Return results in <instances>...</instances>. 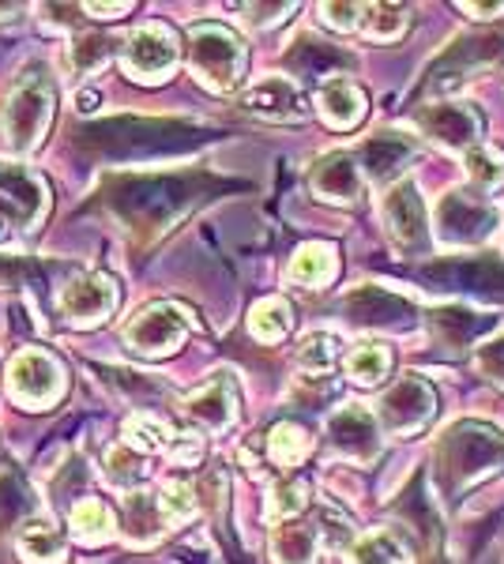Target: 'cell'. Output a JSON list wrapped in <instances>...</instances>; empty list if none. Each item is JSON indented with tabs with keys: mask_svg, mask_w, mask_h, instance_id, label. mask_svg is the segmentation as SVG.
<instances>
[{
	"mask_svg": "<svg viewBox=\"0 0 504 564\" xmlns=\"http://www.w3.org/2000/svg\"><path fill=\"white\" fill-rule=\"evenodd\" d=\"M218 188H230V181H218L204 170L185 174H121L109 177L98 188V204L136 238H154L181 215L192 212L200 199L215 196Z\"/></svg>",
	"mask_w": 504,
	"mask_h": 564,
	"instance_id": "obj_1",
	"label": "cell"
},
{
	"mask_svg": "<svg viewBox=\"0 0 504 564\" xmlns=\"http://www.w3.org/2000/svg\"><path fill=\"white\" fill-rule=\"evenodd\" d=\"M211 129L181 117H109V121L84 124L72 135V148L87 151L90 159L143 162L159 154H185L204 148Z\"/></svg>",
	"mask_w": 504,
	"mask_h": 564,
	"instance_id": "obj_2",
	"label": "cell"
},
{
	"mask_svg": "<svg viewBox=\"0 0 504 564\" xmlns=\"http://www.w3.org/2000/svg\"><path fill=\"white\" fill-rule=\"evenodd\" d=\"M497 470H504V433L493 430L490 422L463 417V422L448 425L433 448L437 494L448 508L460 505L467 489Z\"/></svg>",
	"mask_w": 504,
	"mask_h": 564,
	"instance_id": "obj_3",
	"label": "cell"
},
{
	"mask_svg": "<svg viewBox=\"0 0 504 564\" xmlns=\"http://www.w3.org/2000/svg\"><path fill=\"white\" fill-rule=\"evenodd\" d=\"M504 61V26H493V31H474V34H460V39L448 42L444 53H437L433 65L426 68L421 84L415 87V102L421 98H437L444 90L460 87L471 72L501 65Z\"/></svg>",
	"mask_w": 504,
	"mask_h": 564,
	"instance_id": "obj_4",
	"label": "cell"
},
{
	"mask_svg": "<svg viewBox=\"0 0 504 564\" xmlns=\"http://www.w3.org/2000/svg\"><path fill=\"white\" fill-rule=\"evenodd\" d=\"M53 121V79L45 68H31L20 76V84L8 90L0 106V132L8 151L26 154L42 140Z\"/></svg>",
	"mask_w": 504,
	"mask_h": 564,
	"instance_id": "obj_5",
	"label": "cell"
},
{
	"mask_svg": "<svg viewBox=\"0 0 504 564\" xmlns=\"http://www.w3.org/2000/svg\"><path fill=\"white\" fill-rule=\"evenodd\" d=\"M418 279L433 290H444V294H471L485 297V302H504V260L493 257V252L421 263Z\"/></svg>",
	"mask_w": 504,
	"mask_h": 564,
	"instance_id": "obj_6",
	"label": "cell"
},
{
	"mask_svg": "<svg viewBox=\"0 0 504 564\" xmlns=\"http://www.w3.org/2000/svg\"><path fill=\"white\" fill-rule=\"evenodd\" d=\"M189 65L211 90H234L245 72V45L218 23H196L189 31Z\"/></svg>",
	"mask_w": 504,
	"mask_h": 564,
	"instance_id": "obj_7",
	"label": "cell"
},
{
	"mask_svg": "<svg viewBox=\"0 0 504 564\" xmlns=\"http://www.w3.org/2000/svg\"><path fill=\"white\" fill-rule=\"evenodd\" d=\"M497 226V207L471 188H452L437 204V234L448 245H479Z\"/></svg>",
	"mask_w": 504,
	"mask_h": 564,
	"instance_id": "obj_8",
	"label": "cell"
},
{
	"mask_svg": "<svg viewBox=\"0 0 504 564\" xmlns=\"http://www.w3.org/2000/svg\"><path fill=\"white\" fill-rule=\"evenodd\" d=\"M343 316L357 327H380V332H410L418 324V305L410 297L396 294V290H384V286H365L351 290L343 297Z\"/></svg>",
	"mask_w": 504,
	"mask_h": 564,
	"instance_id": "obj_9",
	"label": "cell"
},
{
	"mask_svg": "<svg viewBox=\"0 0 504 564\" xmlns=\"http://www.w3.org/2000/svg\"><path fill=\"white\" fill-rule=\"evenodd\" d=\"M189 327L192 321L185 308L173 302H159V305H148L125 327V343H128V350L143 354V358H159V354H170L181 347Z\"/></svg>",
	"mask_w": 504,
	"mask_h": 564,
	"instance_id": "obj_10",
	"label": "cell"
},
{
	"mask_svg": "<svg viewBox=\"0 0 504 564\" xmlns=\"http://www.w3.org/2000/svg\"><path fill=\"white\" fill-rule=\"evenodd\" d=\"M433 411H437L433 388L421 377H403L399 384H392L388 395L380 399L377 422L388 436H410L433 417Z\"/></svg>",
	"mask_w": 504,
	"mask_h": 564,
	"instance_id": "obj_11",
	"label": "cell"
},
{
	"mask_svg": "<svg viewBox=\"0 0 504 564\" xmlns=\"http://www.w3.org/2000/svg\"><path fill=\"white\" fill-rule=\"evenodd\" d=\"M121 65L128 76L154 84V79H167V72L178 65V39H173L170 26L148 23L140 31H132L121 45Z\"/></svg>",
	"mask_w": 504,
	"mask_h": 564,
	"instance_id": "obj_12",
	"label": "cell"
},
{
	"mask_svg": "<svg viewBox=\"0 0 504 564\" xmlns=\"http://www.w3.org/2000/svg\"><path fill=\"white\" fill-rule=\"evenodd\" d=\"M8 391L23 406H53L64 395V369L45 350H23L8 366Z\"/></svg>",
	"mask_w": 504,
	"mask_h": 564,
	"instance_id": "obj_13",
	"label": "cell"
},
{
	"mask_svg": "<svg viewBox=\"0 0 504 564\" xmlns=\"http://www.w3.org/2000/svg\"><path fill=\"white\" fill-rule=\"evenodd\" d=\"M384 223H388L392 241L403 252H429V226H426V204H421L415 181H399L384 196Z\"/></svg>",
	"mask_w": 504,
	"mask_h": 564,
	"instance_id": "obj_14",
	"label": "cell"
},
{
	"mask_svg": "<svg viewBox=\"0 0 504 564\" xmlns=\"http://www.w3.org/2000/svg\"><path fill=\"white\" fill-rule=\"evenodd\" d=\"M418 129L429 135V140L444 143L452 151H471L482 135V117L474 106L463 102H433V106H421L415 113Z\"/></svg>",
	"mask_w": 504,
	"mask_h": 564,
	"instance_id": "obj_15",
	"label": "cell"
},
{
	"mask_svg": "<svg viewBox=\"0 0 504 564\" xmlns=\"http://www.w3.org/2000/svg\"><path fill=\"white\" fill-rule=\"evenodd\" d=\"M328 444L343 452L346 459L369 463L380 452V422L365 406L351 403L328 417Z\"/></svg>",
	"mask_w": 504,
	"mask_h": 564,
	"instance_id": "obj_16",
	"label": "cell"
},
{
	"mask_svg": "<svg viewBox=\"0 0 504 564\" xmlns=\"http://www.w3.org/2000/svg\"><path fill=\"white\" fill-rule=\"evenodd\" d=\"M501 324V316L493 313H474V308H463V305H448V308H433L429 313V327H433V339L448 358H460L467 347L490 335L493 327Z\"/></svg>",
	"mask_w": 504,
	"mask_h": 564,
	"instance_id": "obj_17",
	"label": "cell"
},
{
	"mask_svg": "<svg viewBox=\"0 0 504 564\" xmlns=\"http://www.w3.org/2000/svg\"><path fill=\"white\" fill-rule=\"evenodd\" d=\"M117 308V286L106 275H79L61 290V316L76 327L106 321Z\"/></svg>",
	"mask_w": 504,
	"mask_h": 564,
	"instance_id": "obj_18",
	"label": "cell"
},
{
	"mask_svg": "<svg viewBox=\"0 0 504 564\" xmlns=\"http://www.w3.org/2000/svg\"><path fill=\"white\" fill-rule=\"evenodd\" d=\"M309 185L320 199L332 204H357L362 196V170L351 151H332L324 159H317V166L309 170Z\"/></svg>",
	"mask_w": 504,
	"mask_h": 564,
	"instance_id": "obj_19",
	"label": "cell"
},
{
	"mask_svg": "<svg viewBox=\"0 0 504 564\" xmlns=\"http://www.w3.org/2000/svg\"><path fill=\"white\" fill-rule=\"evenodd\" d=\"M282 65L294 72V76L328 79V76H339V72L354 68V57L332 42L313 39V34H301V39H294V45L282 53Z\"/></svg>",
	"mask_w": 504,
	"mask_h": 564,
	"instance_id": "obj_20",
	"label": "cell"
},
{
	"mask_svg": "<svg viewBox=\"0 0 504 564\" xmlns=\"http://www.w3.org/2000/svg\"><path fill=\"white\" fill-rule=\"evenodd\" d=\"M242 109L264 121H301L305 117V102H301V90L282 76L260 79L242 95Z\"/></svg>",
	"mask_w": 504,
	"mask_h": 564,
	"instance_id": "obj_21",
	"label": "cell"
},
{
	"mask_svg": "<svg viewBox=\"0 0 504 564\" xmlns=\"http://www.w3.org/2000/svg\"><path fill=\"white\" fill-rule=\"evenodd\" d=\"M185 414L192 417V422H200L204 430L211 433H223L234 425L237 417V388L234 380L226 377V372H218L211 384H204L196 391V395L185 403Z\"/></svg>",
	"mask_w": 504,
	"mask_h": 564,
	"instance_id": "obj_22",
	"label": "cell"
},
{
	"mask_svg": "<svg viewBox=\"0 0 504 564\" xmlns=\"http://www.w3.org/2000/svg\"><path fill=\"white\" fill-rule=\"evenodd\" d=\"M410 159H415V143L403 132H377L357 148V162H362V170L377 181V185L396 177Z\"/></svg>",
	"mask_w": 504,
	"mask_h": 564,
	"instance_id": "obj_23",
	"label": "cell"
},
{
	"mask_svg": "<svg viewBox=\"0 0 504 564\" xmlns=\"http://www.w3.org/2000/svg\"><path fill=\"white\" fill-rule=\"evenodd\" d=\"M317 106H320V117H324L332 129H357L365 117V109H369V102H365V90L351 84V79H328L324 87H320L317 95Z\"/></svg>",
	"mask_w": 504,
	"mask_h": 564,
	"instance_id": "obj_24",
	"label": "cell"
},
{
	"mask_svg": "<svg viewBox=\"0 0 504 564\" xmlns=\"http://www.w3.org/2000/svg\"><path fill=\"white\" fill-rule=\"evenodd\" d=\"M320 545V527L287 520L271 531V557L275 564H313Z\"/></svg>",
	"mask_w": 504,
	"mask_h": 564,
	"instance_id": "obj_25",
	"label": "cell"
},
{
	"mask_svg": "<svg viewBox=\"0 0 504 564\" xmlns=\"http://www.w3.org/2000/svg\"><path fill=\"white\" fill-rule=\"evenodd\" d=\"M15 550L26 564H61L64 561V534L50 520H26L15 531Z\"/></svg>",
	"mask_w": 504,
	"mask_h": 564,
	"instance_id": "obj_26",
	"label": "cell"
},
{
	"mask_svg": "<svg viewBox=\"0 0 504 564\" xmlns=\"http://www.w3.org/2000/svg\"><path fill=\"white\" fill-rule=\"evenodd\" d=\"M339 271V257H335V245L328 241H313V245H301L298 257L290 260V279L301 282V286H328Z\"/></svg>",
	"mask_w": 504,
	"mask_h": 564,
	"instance_id": "obj_27",
	"label": "cell"
},
{
	"mask_svg": "<svg viewBox=\"0 0 504 564\" xmlns=\"http://www.w3.org/2000/svg\"><path fill=\"white\" fill-rule=\"evenodd\" d=\"M167 516H162L159 500H154V494H132L125 505V534L128 542L136 545H148L159 539L162 531H167Z\"/></svg>",
	"mask_w": 504,
	"mask_h": 564,
	"instance_id": "obj_28",
	"label": "cell"
},
{
	"mask_svg": "<svg viewBox=\"0 0 504 564\" xmlns=\"http://www.w3.org/2000/svg\"><path fill=\"white\" fill-rule=\"evenodd\" d=\"M421 475H415V481H410V489H407V497L399 500V512L407 516L410 520V527H415V531L421 534V539H426V545L429 550L437 553V545H441V520H437V505L433 500L426 497V489H421Z\"/></svg>",
	"mask_w": 504,
	"mask_h": 564,
	"instance_id": "obj_29",
	"label": "cell"
},
{
	"mask_svg": "<svg viewBox=\"0 0 504 564\" xmlns=\"http://www.w3.org/2000/svg\"><path fill=\"white\" fill-rule=\"evenodd\" d=\"M309 448H313V436H309L305 425H298V422L271 425V433H268V456H271L275 467H282V470L298 467V463L309 456Z\"/></svg>",
	"mask_w": 504,
	"mask_h": 564,
	"instance_id": "obj_30",
	"label": "cell"
},
{
	"mask_svg": "<svg viewBox=\"0 0 504 564\" xmlns=\"http://www.w3.org/2000/svg\"><path fill=\"white\" fill-rule=\"evenodd\" d=\"M0 188L8 193L15 207H20V218L23 223H34L45 207V185L34 181L31 174H23L20 166H0Z\"/></svg>",
	"mask_w": 504,
	"mask_h": 564,
	"instance_id": "obj_31",
	"label": "cell"
},
{
	"mask_svg": "<svg viewBox=\"0 0 504 564\" xmlns=\"http://www.w3.org/2000/svg\"><path fill=\"white\" fill-rule=\"evenodd\" d=\"M346 561L351 564H410V550L396 531H377V534H365Z\"/></svg>",
	"mask_w": 504,
	"mask_h": 564,
	"instance_id": "obj_32",
	"label": "cell"
},
{
	"mask_svg": "<svg viewBox=\"0 0 504 564\" xmlns=\"http://www.w3.org/2000/svg\"><path fill=\"white\" fill-rule=\"evenodd\" d=\"M346 372H351L354 384H380L392 372V350L384 343H362V347L346 354Z\"/></svg>",
	"mask_w": 504,
	"mask_h": 564,
	"instance_id": "obj_33",
	"label": "cell"
},
{
	"mask_svg": "<svg viewBox=\"0 0 504 564\" xmlns=\"http://www.w3.org/2000/svg\"><path fill=\"white\" fill-rule=\"evenodd\" d=\"M121 433H125V448H136V452H162L173 444L170 425L162 422L159 414H148V411L128 417Z\"/></svg>",
	"mask_w": 504,
	"mask_h": 564,
	"instance_id": "obj_34",
	"label": "cell"
},
{
	"mask_svg": "<svg viewBox=\"0 0 504 564\" xmlns=\"http://www.w3.org/2000/svg\"><path fill=\"white\" fill-rule=\"evenodd\" d=\"M290 324H294V313H290V305L282 297H264L249 313V332L260 343H279L290 332Z\"/></svg>",
	"mask_w": 504,
	"mask_h": 564,
	"instance_id": "obj_35",
	"label": "cell"
},
{
	"mask_svg": "<svg viewBox=\"0 0 504 564\" xmlns=\"http://www.w3.org/2000/svg\"><path fill=\"white\" fill-rule=\"evenodd\" d=\"M463 166L474 185L485 188V193L504 185V151L493 148V143H474L471 151H463Z\"/></svg>",
	"mask_w": 504,
	"mask_h": 564,
	"instance_id": "obj_36",
	"label": "cell"
},
{
	"mask_svg": "<svg viewBox=\"0 0 504 564\" xmlns=\"http://www.w3.org/2000/svg\"><path fill=\"white\" fill-rule=\"evenodd\" d=\"M72 531H76L79 542H106L114 534V512L95 497L76 500V508H72Z\"/></svg>",
	"mask_w": 504,
	"mask_h": 564,
	"instance_id": "obj_37",
	"label": "cell"
},
{
	"mask_svg": "<svg viewBox=\"0 0 504 564\" xmlns=\"http://www.w3.org/2000/svg\"><path fill=\"white\" fill-rule=\"evenodd\" d=\"M339 354H343V347H339V339L332 332H313L301 339L298 347V366L309 372V377H328V372L335 369Z\"/></svg>",
	"mask_w": 504,
	"mask_h": 564,
	"instance_id": "obj_38",
	"label": "cell"
},
{
	"mask_svg": "<svg viewBox=\"0 0 504 564\" xmlns=\"http://www.w3.org/2000/svg\"><path fill=\"white\" fill-rule=\"evenodd\" d=\"M410 23V8L403 4H369L365 8V34H369L373 42H396L403 31H407Z\"/></svg>",
	"mask_w": 504,
	"mask_h": 564,
	"instance_id": "obj_39",
	"label": "cell"
},
{
	"mask_svg": "<svg viewBox=\"0 0 504 564\" xmlns=\"http://www.w3.org/2000/svg\"><path fill=\"white\" fill-rule=\"evenodd\" d=\"M26 512H31V489L23 486L20 475L0 470V531L20 527V520Z\"/></svg>",
	"mask_w": 504,
	"mask_h": 564,
	"instance_id": "obj_40",
	"label": "cell"
},
{
	"mask_svg": "<svg viewBox=\"0 0 504 564\" xmlns=\"http://www.w3.org/2000/svg\"><path fill=\"white\" fill-rule=\"evenodd\" d=\"M309 505V486L301 478H287L271 489L268 497V520L275 523H287V520H298V512H305Z\"/></svg>",
	"mask_w": 504,
	"mask_h": 564,
	"instance_id": "obj_41",
	"label": "cell"
},
{
	"mask_svg": "<svg viewBox=\"0 0 504 564\" xmlns=\"http://www.w3.org/2000/svg\"><path fill=\"white\" fill-rule=\"evenodd\" d=\"M109 53H114V42L103 39V34H84V39H76L68 45V68L76 72V76H90V72H98L109 61Z\"/></svg>",
	"mask_w": 504,
	"mask_h": 564,
	"instance_id": "obj_42",
	"label": "cell"
},
{
	"mask_svg": "<svg viewBox=\"0 0 504 564\" xmlns=\"http://www.w3.org/2000/svg\"><path fill=\"white\" fill-rule=\"evenodd\" d=\"M154 500H159L162 516H167V523H185L192 512H196V489L185 486V481H167V486L154 494Z\"/></svg>",
	"mask_w": 504,
	"mask_h": 564,
	"instance_id": "obj_43",
	"label": "cell"
},
{
	"mask_svg": "<svg viewBox=\"0 0 504 564\" xmlns=\"http://www.w3.org/2000/svg\"><path fill=\"white\" fill-rule=\"evenodd\" d=\"M106 475L109 481H117V486H132V481L143 478V459L136 456L132 448H114L106 456Z\"/></svg>",
	"mask_w": 504,
	"mask_h": 564,
	"instance_id": "obj_44",
	"label": "cell"
},
{
	"mask_svg": "<svg viewBox=\"0 0 504 564\" xmlns=\"http://www.w3.org/2000/svg\"><path fill=\"white\" fill-rule=\"evenodd\" d=\"M320 15H324L332 26H339V31H354V26L365 20V8L362 4H324Z\"/></svg>",
	"mask_w": 504,
	"mask_h": 564,
	"instance_id": "obj_45",
	"label": "cell"
},
{
	"mask_svg": "<svg viewBox=\"0 0 504 564\" xmlns=\"http://www.w3.org/2000/svg\"><path fill=\"white\" fill-rule=\"evenodd\" d=\"M245 12H249L245 20H249L253 26H268V23L287 20V15L294 12V4H249Z\"/></svg>",
	"mask_w": 504,
	"mask_h": 564,
	"instance_id": "obj_46",
	"label": "cell"
},
{
	"mask_svg": "<svg viewBox=\"0 0 504 564\" xmlns=\"http://www.w3.org/2000/svg\"><path fill=\"white\" fill-rule=\"evenodd\" d=\"M479 366H482L485 372H490L493 380H501V384H504V339L490 343V347H482Z\"/></svg>",
	"mask_w": 504,
	"mask_h": 564,
	"instance_id": "obj_47",
	"label": "cell"
},
{
	"mask_svg": "<svg viewBox=\"0 0 504 564\" xmlns=\"http://www.w3.org/2000/svg\"><path fill=\"white\" fill-rule=\"evenodd\" d=\"M170 456L178 459L181 467H189V463H196L200 456H204V448H200V441H192V436H173Z\"/></svg>",
	"mask_w": 504,
	"mask_h": 564,
	"instance_id": "obj_48",
	"label": "cell"
},
{
	"mask_svg": "<svg viewBox=\"0 0 504 564\" xmlns=\"http://www.w3.org/2000/svg\"><path fill=\"white\" fill-rule=\"evenodd\" d=\"M23 275V263L12 257H0V286H12L15 279Z\"/></svg>",
	"mask_w": 504,
	"mask_h": 564,
	"instance_id": "obj_49",
	"label": "cell"
},
{
	"mask_svg": "<svg viewBox=\"0 0 504 564\" xmlns=\"http://www.w3.org/2000/svg\"><path fill=\"white\" fill-rule=\"evenodd\" d=\"M128 8L132 4H87V12H95L98 20H103V15L106 20H117V12H128Z\"/></svg>",
	"mask_w": 504,
	"mask_h": 564,
	"instance_id": "obj_50",
	"label": "cell"
},
{
	"mask_svg": "<svg viewBox=\"0 0 504 564\" xmlns=\"http://www.w3.org/2000/svg\"><path fill=\"white\" fill-rule=\"evenodd\" d=\"M95 102H103V95H98V90H84V95H79V109H84V113H90Z\"/></svg>",
	"mask_w": 504,
	"mask_h": 564,
	"instance_id": "obj_51",
	"label": "cell"
},
{
	"mask_svg": "<svg viewBox=\"0 0 504 564\" xmlns=\"http://www.w3.org/2000/svg\"><path fill=\"white\" fill-rule=\"evenodd\" d=\"M463 12H504V4H460ZM482 20H490V15H482Z\"/></svg>",
	"mask_w": 504,
	"mask_h": 564,
	"instance_id": "obj_52",
	"label": "cell"
},
{
	"mask_svg": "<svg viewBox=\"0 0 504 564\" xmlns=\"http://www.w3.org/2000/svg\"><path fill=\"white\" fill-rule=\"evenodd\" d=\"M8 234H12V223H8L4 207H0V241H4V238H8Z\"/></svg>",
	"mask_w": 504,
	"mask_h": 564,
	"instance_id": "obj_53",
	"label": "cell"
}]
</instances>
